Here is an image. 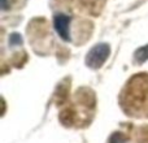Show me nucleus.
<instances>
[{
	"instance_id": "f257e3e1",
	"label": "nucleus",
	"mask_w": 148,
	"mask_h": 143,
	"mask_svg": "<svg viewBox=\"0 0 148 143\" xmlns=\"http://www.w3.org/2000/svg\"><path fill=\"white\" fill-rule=\"evenodd\" d=\"M110 55V47L107 43H99L92 47L86 56V65L91 69H99L103 67Z\"/></svg>"
},
{
	"instance_id": "f03ea898",
	"label": "nucleus",
	"mask_w": 148,
	"mask_h": 143,
	"mask_svg": "<svg viewBox=\"0 0 148 143\" xmlns=\"http://www.w3.org/2000/svg\"><path fill=\"white\" fill-rule=\"evenodd\" d=\"M53 26L59 36L65 42H70V17L64 13H57L53 17Z\"/></svg>"
},
{
	"instance_id": "7ed1b4c3",
	"label": "nucleus",
	"mask_w": 148,
	"mask_h": 143,
	"mask_svg": "<svg viewBox=\"0 0 148 143\" xmlns=\"http://www.w3.org/2000/svg\"><path fill=\"white\" fill-rule=\"evenodd\" d=\"M135 60L138 64H142V63L147 61L148 60V44L144 47H140V48L135 52Z\"/></svg>"
},
{
	"instance_id": "20e7f679",
	"label": "nucleus",
	"mask_w": 148,
	"mask_h": 143,
	"mask_svg": "<svg viewBox=\"0 0 148 143\" xmlns=\"http://www.w3.org/2000/svg\"><path fill=\"white\" fill-rule=\"evenodd\" d=\"M22 43V36L18 33H12L9 36V46L14 47V46H20Z\"/></svg>"
},
{
	"instance_id": "39448f33",
	"label": "nucleus",
	"mask_w": 148,
	"mask_h": 143,
	"mask_svg": "<svg viewBox=\"0 0 148 143\" xmlns=\"http://www.w3.org/2000/svg\"><path fill=\"white\" fill-rule=\"evenodd\" d=\"M108 143H126V138L123 134L121 133H114L112 137H110L109 142Z\"/></svg>"
},
{
	"instance_id": "423d86ee",
	"label": "nucleus",
	"mask_w": 148,
	"mask_h": 143,
	"mask_svg": "<svg viewBox=\"0 0 148 143\" xmlns=\"http://www.w3.org/2000/svg\"><path fill=\"white\" fill-rule=\"evenodd\" d=\"M7 0H1V9L3 10H5V9H7Z\"/></svg>"
}]
</instances>
